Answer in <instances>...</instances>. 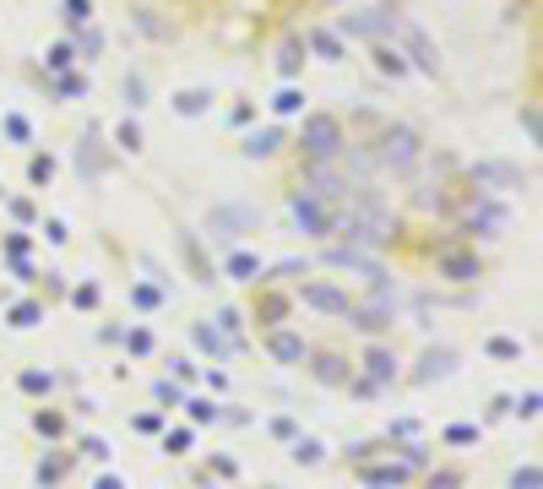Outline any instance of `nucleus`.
<instances>
[{
  "label": "nucleus",
  "instance_id": "4",
  "mask_svg": "<svg viewBox=\"0 0 543 489\" xmlns=\"http://www.w3.org/2000/svg\"><path fill=\"white\" fill-rule=\"evenodd\" d=\"M65 473H71V451H55V457L39 462V484H60Z\"/></svg>",
  "mask_w": 543,
  "mask_h": 489
},
{
  "label": "nucleus",
  "instance_id": "6",
  "mask_svg": "<svg viewBox=\"0 0 543 489\" xmlns=\"http://www.w3.org/2000/svg\"><path fill=\"white\" fill-rule=\"evenodd\" d=\"M33 429H39V435H49V441H60V435H65V419H60V413H43V408H39V413H33Z\"/></svg>",
  "mask_w": 543,
  "mask_h": 489
},
{
  "label": "nucleus",
  "instance_id": "9",
  "mask_svg": "<svg viewBox=\"0 0 543 489\" xmlns=\"http://www.w3.org/2000/svg\"><path fill=\"white\" fill-rule=\"evenodd\" d=\"M445 441H451V446H473V441H478V429H473V424H457V429H445Z\"/></svg>",
  "mask_w": 543,
  "mask_h": 489
},
{
  "label": "nucleus",
  "instance_id": "8",
  "mask_svg": "<svg viewBox=\"0 0 543 489\" xmlns=\"http://www.w3.org/2000/svg\"><path fill=\"white\" fill-rule=\"evenodd\" d=\"M293 462H299V468H315V462H321V446H315V441H299V446H293Z\"/></svg>",
  "mask_w": 543,
  "mask_h": 489
},
{
  "label": "nucleus",
  "instance_id": "3",
  "mask_svg": "<svg viewBox=\"0 0 543 489\" xmlns=\"http://www.w3.org/2000/svg\"><path fill=\"white\" fill-rule=\"evenodd\" d=\"M272 359H283V365H293V359H304V343L299 337H288V332H277V337H267Z\"/></svg>",
  "mask_w": 543,
  "mask_h": 489
},
{
  "label": "nucleus",
  "instance_id": "12",
  "mask_svg": "<svg viewBox=\"0 0 543 489\" xmlns=\"http://www.w3.org/2000/svg\"><path fill=\"white\" fill-rule=\"evenodd\" d=\"M82 451H87V457H93V462H104V457H109V446H104V441H98V435H93V441H82Z\"/></svg>",
  "mask_w": 543,
  "mask_h": 489
},
{
  "label": "nucleus",
  "instance_id": "5",
  "mask_svg": "<svg viewBox=\"0 0 543 489\" xmlns=\"http://www.w3.org/2000/svg\"><path fill=\"white\" fill-rule=\"evenodd\" d=\"M364 365H370V375H375V381H391V375H397V359H391L386 348H375V353H370Z\"/></svg>",
  "mask_w": 543,
  "mask_h": 489
},
{
  "label": "nucleus",
  "instance_id": "14",
  "mask_svg": "<svg viewBox=\"0 0 543 489\" xmlns=\"http://www.w3.org/2000/svg\"><path fill=\"white\" fill-rule=\"evenodd\" d=\"M212 473H217V478H234V473H239V468H234L229 457H212Z\"/></svg>",
  "mask_w": 543,
  "mask_h": 489
},
{
  "label": "nucleus",
  "instance_id": "10",
  "mask_svg": "<svg viewBox=\"0 0 543 489\" xmlns=\"http://www.w3.org/2000/svg\"><path fill=\"white\" fill-rule=\"evenodd\" d=\"M511 489H538V468H516V478H511Z\"/></svg>",
  "mask_w": 543,
  "mask_h": 489
},
{
  "label": "nucleus",
  "instance_id": "2",
  "mask_svg": "<svg viewBox=\"0 0 543 489\" xmlns=\"http://www.w3.org/2000/svg\"><path fill=\"white\" fill-rule=\"evenodd\" d=\"M408 473H413V468L386 462V468H358V478H364V484H375V489H386V484H408Z\"/></svg>",
  "mask_w": 543,
  "mask_h": 489
},
{
  "label": "nucleus",
  "instance_id": "15",
  "mask_svg": "<svg viewBox=\"0 0 543 489\" xmlns=\"http://www.w3.org/2000/svg\"><path fill=\"white\" fill-rule=\"evenodd\" d=\"M98 489H126V484H120V478H114V473H109V478H98Z\"/></svg>",
  "mask_w": 543,
  "mask_h": 489
},
{
  "label": "nucleus",
  "instance_id": "1",
  "mask_svg": "<svg viewBox=\"0 0 543 489\" xmlns=\"http://www.w3.org/2000/svg\"><path fill=\"white\" fill-rule=\"evenodd\" d=\"M310 375H315V381H326V386H348V381H354V365H348L342 353H315Z\"/></svg>",
  "mask_w": 543,
  "mask_h": 489
},
{
  "label": "nucleus",
  "instance_id": "7",
  "mask_svg": "<svg viewBox=\"0 0 543 489\" xmlns=\"http://www.w3.org/2000/svg\"><path fill=\"white\" fill-rule=\"evenodd\" d=\"M462 478H467L462 468H440V473H429L424 484H429V489H462Z\"/></svg>",
  "mask_w": 543,
  "mask_h": 489
},
{
  "label": "nucleus",
  "instance_id": "11",
  "mask_svg": "<svg viewBox=\"0 0 543 489\" xmlns=\"http://www.w3.org/2000/svg\"><path fill=\"white\" fill-rule=\"evenodd\" d=\"M168 451H174V457H185V451H190V429H180V435H168Z\"/></svg>",
  "mask_w": 543,
  "mask_h": 489
},
{
  "label": "nucleus",
  "instance_id": "13",
  "mask_svg": "<svg viewBox=\"0 0 543 489\" xmlns=\"http://www.w3.org/2000/svg\"><path fill=\"white\" fill-rule=\"evenodd\" d=\"M22 391H49V375H22Z\"/></svg>",
  "mask_w": 543,
  "mask_h": 489
}]
</instances>
